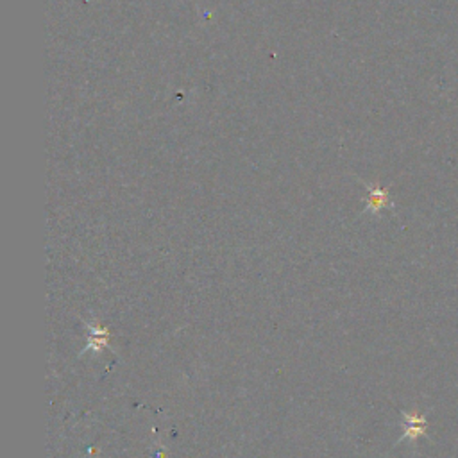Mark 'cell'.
<instances>
[{
	"label": "cell",
	"instance_id": "obj_1",
	"mask_svg": "<svg viewBox=\"0 0 458 458\" xmlns=\"http://www.w3.org/2000/svg\"><path fill=\"white\" fill-rule=\"evenodd\" d=\"M426 428H428V422H426L424 415H421V413L415 412V410L408 413H403V429H405V434L399 438V442H418V438L426 435Z\"/></svg>",
	"mask_w": 458,
	"mask_h": 458
},
{
	"label": "cell",
	"instance_id": "obj_2",
	"mask_svg": "<svg viewBox=\"0 0 458 458\" xmlns=\"http://www.w3.org/2000/svg\"><path fill=\"white\" fill-rule=\"evenodd\" d=\"M104 330H101V327H95L94 332H91L90 339H88V346H86V349H91V348H97L101 349L104 346V344L108 342V335H104Z\"/></svg>",
	"mask_w": 458,
	"mask_h": 458
}]
</instances>
